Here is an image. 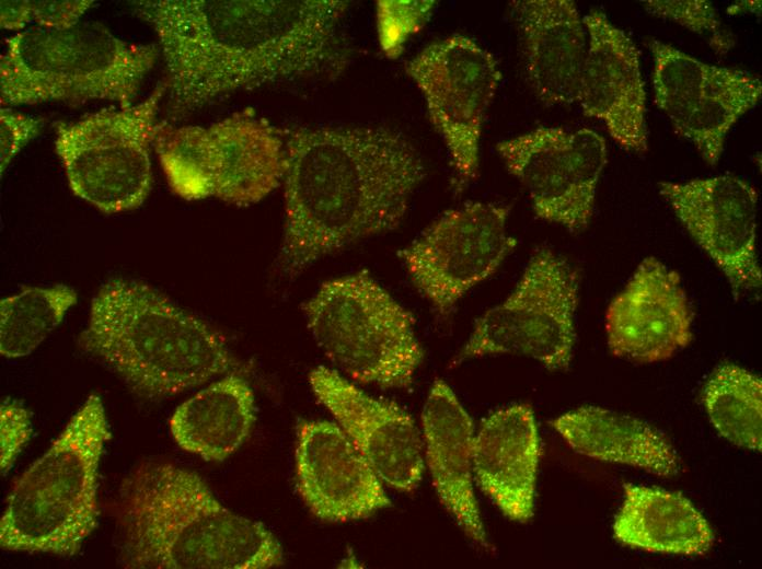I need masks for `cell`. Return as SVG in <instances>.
<instances>
[{"instance_id": "cell-16", "label": "cell", "mask_w": 762, "mask_h": 569, "mask_svg": "<svg viewBox=\"0 0 762 569\" xmlns=\"http://www.w3.org/2000/svg\"><path fill=\"white\" fill-rule=\"evenodd\" d=\"M295 472L302 501L322 521L362 520L392 506L382 480L337 423H299Z\"/></svg>"}, {"instance_id": "cell-5", "label": "cell", "mask_w": 762, "mask_h": 569, "mask_svg": "<svg viewBox=\"0 0 762 569\" xmlns=\"http://www.w3.org/2000/svg\"><path fill=\"white\" fill-rule=\"evenodd\" d=\"M111 439L103 402L91 394L49 449L14 483L0 520V546L76 556L99 520V466Z\"/></svg>"}, {"instance_id": "cell-17", "label": "cell", "mask_w": 762, "mask_h": 569, "mask_svg": "<svg viewBox=\"0 0 762 569\" xmlns=\"http://www.w3.org/2000/svg\"><path fill=\"white\" fill-rule=\"evenodd\" d=\"M693 312L677 271L646 257L605 313L613 356L636 363L671 358L692 340Z\"/></svg>"}, {"instance_id": "cell-34", "label": "cell", "mask_w": 762, "mask_h": 569, "mask_svg": "<svg viewBox=\"0 0 762 569\" xmlns=\"http://www.w3.org/2000/svg\"><path fill=\"white\" fill-rule=\"evenodd\" d=\"M32 23L28 0H2L0 2L1 28L22 32Z\"/></svg>"}, {"instance_id": "cell-3", "label": "cell", "mask_w": 762, "mask_h": 569, "mask_svg": "<svg viewBox=\"0 0 762 569\" xmlns=\"http://www.w3.org/2000/svg\"><path fill=\"white\" fill-rule=\"evenodd\" d=\"M119 497L125 568L265 569L284 562L277 537L226 508L192 471L143 463Z\"/></svg>"}, {"instance_id": "cell-12", "label": "cell", "mask_w": 762, "mask_h": 569, "mask_svg": "<svg viewBox=\"0 0 762 569\" xmlns=\"http://www.w3.org/2000/svg\"><path fill=\"white\" fill-rule=\"evenodd\" d=\"M508 216V206L471 202L440 216L399 252L413 284L440 318L449 317L516 247Z\"/></svg>"}, {"instance_id": "cell-6", "label": "cell", "mask_w": 762, "mask_h": 569, "mask_svg": "<svg viewBox=\"0 0 762 569\" xmlns=\"http://www.w3.org/2000/svg\"><path fill=\"white\" fill-rule=\"evenodd\" d=\"M4 45L0 58L4 107L91 101L130 106L160 49L124 40L89 21L60 30L32 26L5 38Z\"/></svg>"}, {"instance_id": "cell-27", "label": "cell", "mask_w": 762, "mask_h": 569, "mask_svg": "<svg viewBox=\"0 0 762 569\" xmlns=\"http://www.w3.org/2000/svg\"><path fill=\"white\" fill-rule=\"evenodd\" d=\"M78 299L66 284L26 287L0 303V352L18 358L30 355L59 325Z\"/></svg>"}, {"instance_id": "cell-1", "label": "cell", "mask_w": 762, "mask_h": 569, "mask_svg": "<svg viewBox=\"0 0 762 569\" xmlns=\"http://www.w3.org/2000/svg\"><path fill=\"white\" fill-rule=\"evenodd\" d=\"M136 14L154 30L170 123L240 91L318 74L348 63L342 0H141Z\"/></svg>"}, {"instance_id": "cell-13", "label": "cell", "mask_w": 762, "mask_h": 569, "mask_svg": "<svg viewBox=\"0 0 762 569\" xmlns=\"http://www.w3.org/2000/svg\"><path fill=\"white\" fill-rule=\"evenodd\" d=\"M496 149L527 189L538 218L573 233L588 227L607 164L605 141L598 132L539 127L498 142Z\"/></svg>"}, {"instance_id": "cell-32", "label": "cell", "mask_w": 762, "mask_h": 569, "mask_svg": "<svg viewBox=\"0 0 762 569\" xmlns=\"http://www.w3.org/2000/svg\"><path fill=\"white\" fill-rule=\"evenodd\" d=\"M43 119L13 111L0 109L1 175L18 153L41 131Z\"/></svg>"}, {"instance_id": "cell-31", "label": "cell", "mask_w": 762, "mask_h": 569, "mask_svg": "<svg viewBox=\"0 0 762 569\" xmlns=\"http://www.w3.org/2000/svg\"><path fill=\"white\" fill-rule=\"evenodd\" d=\"M32 437L28 410L16 400H4L0 407V465L5 475Z\"/></svg>"}, {"instance_id": "cell-15", "label": "cell", "mask_w": 762, "mask_h": 569, "mask_svg": "<svg viewBox=\"0 0 762 569\" xmlns=\"http://www.w3.org/2000/svg\"><path fill=\"white\" fill-rule=\"evenodd\" d=\"M309 383L383 484L400 492H412L419 486L426 468L424 445L408 413L365 393L326 367L313 369Z\"/></svg>"}, {"instance_id": "cell-24", "label": "cell", "mask_w": 762, "mask_h": 569, "mask_svg": "<svg viewBox=\"0 0 762 569\" xmlns=\"http://www.w3.org/2000/svg\"><path fill=\"white\" fill-rule=\"evenodd\" d=\"M255 419L252 387L240 373H229L182 403L169 425L181 449L221 462L245 442Z\"/></svg>"}, {"instance_id": "cell-8", "label": "cell", "mask_w": 762, "mask_h": 569, "mask_svg": "<svg viewBox=\"0 0 762 569\" xmlns=\"http://www.w3.org/2000/svg\"><path fill=\"white\" fill-rule=\"evenodd\" d=\"M166 181L181 198L255 204L282 183L284 130L251 111L207 126L159 121L154 143Z\"/></svg>"}, {"instance_id": "cell-18", "label": "cell", "mask_w": 762, "mask_h": 569, "mask_svg": "<svg viewBox=\"0 0 762 569\" xmlns=\"http://www.w3.org/2000/svg\"><path fill=\"white\" fill-rule=\"evenodd\" d=\"M582 23L588 34V49L577 103L586 116L605 125L621 148L646 152V94L638 50L600 11H590Z\"/></svg>"}, {"instance_id": "cell-4", "label": "cell", "mask_w": 762, "mask_h": 569, "mask_svg": "<svg viewBox=\"0 0 762 569\" xmlns=\"http://www.w3.org/2000/svg\"><path fill=\"white\" fill-rule=\"evenodd\" d=\"M78 344L150 398L245 370L207 323L135 280L112 279L101 287Z\"/></svg>"}, {"instance_id": "cell-30", "label": "cell", "mask_w": 762, "mask_h": 569, "mask_svg": "<svg viewBox=\"0 0 762 569\" xmlns=\"http://www.w3.org/2000/svg\"><path fill=\"white\" fill-rule=\"evenodd\" d=\"M436 1H378L377 26L382 51L396 58L408 38L428 22Z\"/></svg>"}, {"instance_id": "cell-19", "label": "cell", "mask_w": 762, "mask_h": 569, "mask_svg": "<svg viewBox=\"0 0 762 569\" xmlns=\"http://www.w3.org/2000/svg\"><path fill=\"white\" fill-rule=\"evenodd\" d=\"M422 429L425 467L440 504L471 542L490 549L474 491V425L443 380H435L430 387L422 411Z\"/></svg>"}, {"instance_id": "cell-26", "label": "cell", "mask_w": 762, "mask_h": 569, "mask_svg": "<svg viewBox=\"0 0 762 569\" xmlns=\"http://www.w3.org/2000/svg\"><path fill=\"white\" fill-rule=\"evenodd\" d=\"M648 47L654 59L655 103L670 119L676 132L705 95L741 72L705 63L656 39H650Z\"/></svg>"}, {"instance_id": "cell-21", "label": "cell", "mask_w": 762, "mask_h": 569, "mask_svg": "<svg viewBox=\"0 0 762 569\" xmlns=\"http://www.w3.org/2000/svg\"><path fill=\"white\" fill-rule=\"evenodd\" d=\"M519 30L524 70L536 97L547 106L577 103L587 56V32L570 0L510 2Z\"/></svg>"}, {"instance_id": "cell-22", "label": "cell", "mask_w": 762, "mask_h": 569, "mask_svg": "<svg viewBox=\"0 0 762 569\" xmlns=\"http://www.w3.org/2000/svg\"><path fill=\"white\" fill-rule=\"evenodd\" d=\"M577 453L669 477L680 469L669 440L649 423L598 406H582L551 421Z\"/></svg>"}, {"instance_id": "cell-11", "label": "cell", "mask_w": 762, "mask_h": 569, "mask_svg": "<svg viewBox=\"0 0 762 569\" xmlns=\"http://www.w3.org/2000/svg\"><path fill=\"white\" fill-rule=\"evenodd\" d=\"M406 72L424 95L460 193L478 175L483 123L501 78L497 62L472 38L451 35L420 50Z\"/></svg>"}, {"instance_id": "cell-14", "label": "cell", "mask_w": 762, "mask_h": 569, "mask_svg": "<svg viewBox=\"0 0 762 569\" xmlns=\"http://www.w3.org/2000/svg\"><path fill=\"white\" fill-rule=\"evenodd\" d=\"M660 195L725 275L734 299L761 288L757 254L758 193L734 175L660 182Z\"/></svg>"}, {"instance_id": "cell-23", "label": "cell", "mask_w": 762, "mask_h": 569, "mask_svg": "<svg viewBox=\"0 0 762 569\" xmlns=\"http://www.w3.org/2000/svg\"><path fill=\"white\" fill-rule=\"evenodd\" d=\"M624 500L614 519L613 536L642 550L695 556L712 547L715 536L705 518L681 493L624 484Z\"/></svg>"}, {"instance_id": "cell-10", "label": "cell", "mask_w": 762, "mask_h": 569, "mask_svg": "<svg viewBox=\"0 0 762 569\" xmlns=\"http://www.w3.org/2000/svg\"><path fill=\"white\" fill-rule=\"evenodd\" d=\"M578 300L577 270L552 249L539 248L508 298L476 321L452 365L488 356L518 355L549 370L568 369Z\"/></svg>"}, {"instance_id": "cell-28", "label": "cell", "mask_w": 762, "mask_h": 569, "mask_svg": "<svg viewBox=\"0 0 762 569\" xmlns=\"http://www.w3.org/2000/svg\"><path fill=\"white\" fill-rule=\"evenodd\" d=\"M759 77L741 70L738 77L705 95L677 133L694 144L703 160L714 166L732 125L761 98Z\"/></svg>"}, {"instance_id": "cell-20", "label": "cell", "mask_w": 762, "mask_h": 569, "mask_svg": "<svg viewBox=\"0 0 762 569\" xmlns=\"http://www.w3.org/2000/svg\"><path fill=\"white\" fill-rule=\"evenodd\" d=\"M539 460V431L529 404L498 409L475 432V483L511 521L526 523L533 516Z\"/></svg>"}, {"instance_id": "cell-29", "label": "cell", "mask_w": 762, "mask_h": 569, "mask_svg": "<svg viewBox=\"0 0 762 569\" xmlns=\"http://www.w3.org/2000/svg\"><path fill=\"white\" fill-rule=\"evenodd\" d=\"M645 10L659 18L671 20L701 35L713 50L726 55L735 44L732 35L727 32L713 4L705 0L685 1H644Z\"/></svg>"}, {"instance_id": "cell-7", "label": "cell", "mask_w": 762, "mask_h": 569, "mask_svg": "<svg viewBox=\"0 0 762 569\" xmlns=\"http://www.w3.org/2000/svg\"><path fill=\"white\" fill-rule=\"evenodd\" d=\"M325 356L353 380L407 390L424 360L415 318L368 271L325 281L303 304Z\"/></svg>"}, {"instance_id": "cell-9", "label": "cell", "mask_w": 762, "mask_h": 569, "mask_svg": "<svg viewBox=\"0 0 762 569\" xmlns=\"http://www.w3.org/2000/svg\"><path fill=\"white\" fill-rule=\"evenodd\" d=\"M163 95L160 83L137 104L56 123L55 149L77 197L104 213L142 205L151 190L150 153Z\"/></svg>"}, {"instance_id": "cell-33", "label": "cell", "mask_w": 762, "mask_h": 569, "mask_svg": "<svg viewBox=\"0 0 762 569\" xmlns=\"http://www.w3.org/2000/svg\"><path fill=\"white\" fill-rule=\"evenodd\" d=\"M94 5L92 0H28L31 21L44 28H68Z\"/></svg>"}, {"instance_id": "cell-2", "label": "cell", "mask_w": 762, "mask_h": 569, "mask_svg": "<svg viewBox=\"0 0 762 569\" xmlns=\"http://www.w3.org/2000/svg\"><path fill=\"white\" fill-rule=\"evenodd\" d=\"M285 223L278 254L295 277L322 257L396 229L426 176L419 153L383 126L284 130Z\"/></svg>"}, {"instance_id": "cell-25", "label": "cell", "mask_w": 762, "mask_h": 569, "mask_svg": "<svg viewBox=\"0 0 762 569\" xmlns=\"http://www.w3.org/2000/svg\"><path fill=\"white\" fill-rule=\"evenodd\" d=\"M711 422L729 442L747 450L762 449V381L732 363L718 365L703 388Z\"/></svg>"}]
</instances>
